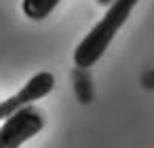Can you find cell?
Returning <instances> with one entry per match:
<instances>
[{
    "instance_id": "obj_1",
    "label": "cell",
    "mask_w": 154,
    "mask_h": 148,
    "mask_svg": "<svg viewBox=\"0 0 154 148\" xmlns=\"http://www.w3.org/2000/svg\"><path fill=\"white\" fill-rule=\"evenodd\" d=\"M137 2L139 0H114L108 7L101 21L95 24V28L80 40V45L74 51V64L78 68H91L93 64H97L101 59V55L114 40L116 32L125 26V21L129 19L133 7Z\"/></svg>"
},
{
    "instance_id": "obj_2",
    "label": "cell",
    "mask_w": 154,
    "mask_h": 148,
    "mask_svg": "<svg viewBox=\"0 0 154 148\" xmlns=\"http://www.w3.org/2000/svg\"><path fill=\"white\" fill-rule=\"evenodd\" d=\"M42 127L45 118L38 108H21L9 118H5V123L0 125V148H19L21 144L38 135Z\"/></svg>"
},
{
    "instance_id": "obj_3",
    "label": "cell",
    "mask_w": 154,
    "mask_h": 148,
    "mask_svg": "<svg viewBox=\"0 0 154 148\" xmlns=\"http://www.w3.org/2000/svg\"><path fill=\"white\" fill-rule=\"evenodd\" d=\"M53 87H55V76L51 72H38V74H34L15 95H11L5 102H0V118L5 121L11 114H15L17 110L32 106L40 97H47L53 91Z\"/></svg>"
},
{
    "instance_id": "obj_4",
    "label": "cell",
    "mask_w": 154,
    "mask_h": 148,
    "mask_svg": "<svg viewBox=\"0 0 154 148\" xmlns=\"http://www.w3.org/2000/svg\"><path fill=\"white\" fill-rule=\"evenodd\" d=\"M59 2L61 0H23L21 9H23L26 17H30L34 21H40L45 17H49V13H53Z\"/></svg>"
},
{
    "instance_id": "obj_5",
    "label": "cell",
    "mask_w": 154,
    "mask_h": 148,
    "mask_svg": "<svg viewBox=\"0 0 154 148\" xmlns=\"http://www.w3.org/2000/svg\"><path fill=\"white\" fill-rule=\"evenodd\" d=\"M143 85L146 87H154V72H150V74L143 76Z\"/></svg>"
},
{
    "instance_id": "obj_6",
    "label": "cell",
    "mask_w": 154,
    "mask_h": 148,
    "mask_svg": "<svg viewBox=\"0 0 154 148\" xmlns=\"http://www.w3.org/2000/svg\"><path fill=\"white\" fill-rule=\"evenodd\" d=\"M97 2H99L101 7H110V5L114 2V0H97Z\"/></svg>"
}]
</instances>
